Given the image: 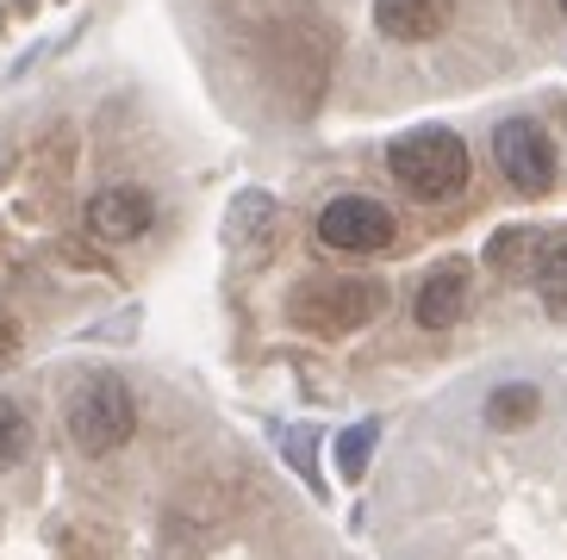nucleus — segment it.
<instances>
[{"instance_id": "nucleus-1", "label": "nucleus", "mask_w": 567, "mask_h": 560, "mask_svg": "<svg viewBox=\"0 0 567 560\" xmlns=\"http://www.w3.org/2000/svg\"><path fill=\"white\" fill-rule=\"evenodd\" d=\"M386 168H393V182H400L412 199H424V206L455 199L467 182H474L467 144L455 132H443V125H417V132L393 137V144H386Z\"/></svg>"}, {"instance_id": "nucleus-2", "label": "nucleus", "mask_w": 567, "mask_h": 560, "mask_svg": "<svg viewBox=\"0 0 567 560\" xmlns=\"http://www.w3.org/2000/svg\"><path fill=\"white\" fill-rule=\"evenodd\" d=\"M63 424H69V443L82 448L87 462H101V455H118L137 436V398L125 380L101 367V374L75 380V393L63 405Z\"/></svg>"}, {"instance_id": "nucleus-3", "label": "nucleus", "mask_w": 567, "mask_h": 560, "mask_svg": "<svg viewBox=\"0 0 567 560\" xmlns=\"http://www.w3.org/2000/svg\"><path fill=\"white\" fill-rule=\"evenodd\" d=\"M381 305H386V287L368 274H312L287 293V318L300 330H312V336H350Z\"/></svg>"}, {"instance_id": "nucleus-4", "label": "nucleus", "mask_w": 567, "mask_h": 560, "mask_svg": "<svg viewBox=\"0 0 567 560\" xmlns=\"http://www.w3.org/2000/svg\"><path fill=\"white\" fill-rule=\"evenodd\" d=\"M318 243L337 249V256H381L393 237H400V218L393 206H381L374 194H337L318 206Z\"/></svg>"}, {"instance_id": "nucleus-5", "label": "nucleus", "mask_w": 567, "mask_h": 560, "mask_svg": "<svg viewBox=\"0 0 567 560\" xmlns=\"http://www.w3.org/2000/svg\"><path fill=\"white\" fill-rule=\"evenodd\" d=\"M493 163H499V175L524 199H543L555 187V163H561V156H555V137L543 132L536 118L517 113V118H505L499 132H493Z\"/></svg>"}, {"instance_id": "nucleus-6", "label": "nucleus", "mask_w": 567, "mask_h": 560, "mask_svg": "<svg viewBox=\"0 0 567 560\" xmlns=\"http://www.w3.org/2000/svg\"><path fill=\"white\" fill-rule=\"evenodd\" d=\"M156 225V199L144 187H101L87 199V231L101 243H137Z\"/></svg>"}, {"instance_id": "nucleus-7", "label": "nucleus", "mask_w": 567, "mask_h": 560, "mask_svg": "<svg viewBox=\"0 0 567 560\" xmlns=\"http://www.w3.org/2000/svg\"><path fill=\"white\" fill-rule=\"evenodd\" d=\"M467 293H474V274H467V262H436L431 274L417 280L412 293V318L424 330H450L467 318Z\"/></svg>"}, {"instance_id": "nucleus-8", "label": "nucleus", "mask_w": 567, "mask_h": 560, "mask_svg": "<svg viewBox=\"0 0 567 560\" xmlns=\"http://www.w3.org/2000/svg\"><path fill=\"white\" fill-rule=\"evenodd\" d=\"M455 19V0H374V32L393 44H424Z\"/></svg>"}, {"instance_id": "nucleus-9", "label": "nucleus", "mask_w": 567, "mask_h": 560, "mask_svg": "<svg viewBox=\"0 0 567 560\" xmlns=\"http://www.w3.org/2000/svg\"><path fill=\"white\" fill-rule=\"evenodd\" d=\"M481 417L486 429H530L543 417V386L536 380H505V386H493L481 398Z\"/></svg>"}, {"instance_id": "nucleus-10", "label": "nucleus", "mask_w": 567, "mask_h": 560, "mask_svg": "<svg viewBox=\"0 0 567 560\" xmlns=\"http://www.w3.org/2000/svg\"><path fill=\"white\" fill-rule=\"evenodd\" d=\"M25 455H32V417L13 398H0V474H13Z\"/></svg>"}, {"instance_id": "nucleus-11", "label": "nucleus", "mask_w": 567, "mask_h": 560, "mask_svg": "<svg viewBox=\"0 0 567 560\" xmlns=\"http://www.w3.org/2000/svg\"><path fill=\"white\" fill-rule=\"evenodd\" d=\"M536 293H543V305H549L555 318H567V237L543 249V262H536Z\"/></svg>"}, {"instance_id": "nucleus-12", "label": "nucleus", "mask_w": 567, "mask_h": 560, "mask_svg": "<svg viewBox=\"0 0 567 560\" xmlns=\"http://www.w3.org/2000/svg\"><path fill=\"white\" fill-rule=\"evenodd\" d=\"M530 256H536V231H530V225H512V231H499L493 243H486V262L505 268V274H512V268H524Z\"/></svg>"}, {"instance_id": "nucleus-13", "label": "nucleus", "mask_w": 567, "mask_h": 560, "mask_svg": "<svg viewBox=\"0 0 567 560\" xmlns=\"http://www.w3.org/2000/svg\"><path fill=\"white\" fill-rule=\"evenodd\" d=\"M374 436H381L374 424H350L337 436V467H343V479H362L368 455H374Z\"/></svg>"}, {"instance_id": "nucleus-14", "label": "nucleus", "mask_w": 567, "mask_h": 560, "mask_svg": "<svg viewBox=\"0 0 567 560\" xmlns=\"http://www.w3.org/2000/svg\"><path fill=\"white\" fill-rule=\"evenodd\" d=\"M13 355H19V324H13L7 312H0V367L13 362Z\"/></svg>"}, {"instance_id": "nucleus-15", "label": "nucleus", "mask_w": 567, "mask_h": 560, "mask_svg": "<svg viewBox=\"0 0 567 560\" xmlns=\"http://www.w3.org/2000/svg\"><path fill=\"white\" fill-rule=\"evenodd\" d=\"M561 13H567V0H561Z\"/></svg>"}]
</instances>
